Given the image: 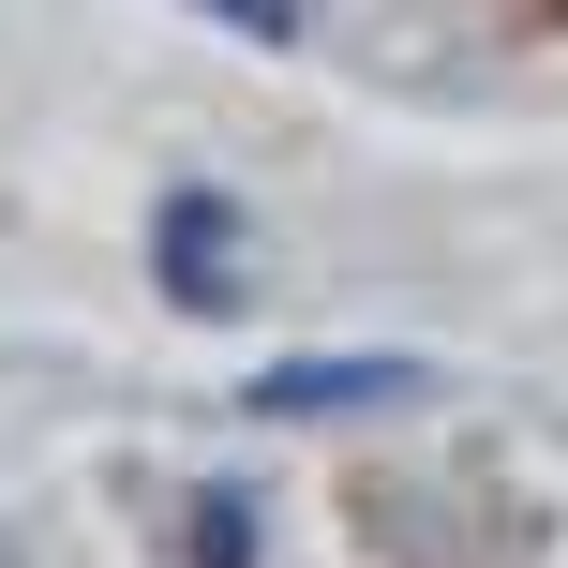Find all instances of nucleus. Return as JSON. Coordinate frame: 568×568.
I'll use <instances>...</instances> for the list:
<instances>
[{"label":"nucleus","instance_id":"nucleus-1","mask_svg":"<svg viewBox=\"0 0 568 568\" xmlns=\"http://www.w3.org/2000/svg\"><path fill=\"white\" fill-rule=\"evenodd\" d=\"M329 404H419V359H329V374H255V419H329Z\"/></svg>","mask_w":568,"mask_h":568},{"label":"nucleus","instance_id":"nucleus-2","mask_svg":"<svg viewBox=\"0 0 568 568\" xmlns=\"http://www.w3.org/2000/svg\"><path fill=\"white\" fill-rule=\"evenodd\" d=\"M225 284H240L225 210H210V195H180V210H165V300H225Z\"/></svg>","mask_w":568,"mask_h":568},{"label":"nucleus","instance_id":"nucleus-3","mask_svg":"<svg viewBox=\"0 0 568 568\" xmlns=\"http://www.w3.org/2000/svg\"><path fill=\"white\" fill-rule=\"evenodd\" d=\"M210 16H225V30H255V45H284V30H300V0H210Z\"/></svg>","mask_w":568,"mask_h":568}]
</instances>
